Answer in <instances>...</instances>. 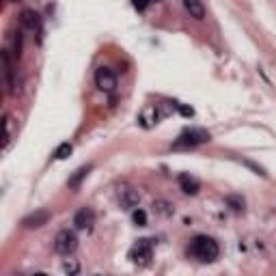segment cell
I'll list each match as a JSON object with an SVG mask.
<instances>
[{
    "instance_id": "1",
    "label": "cell",
    "mask_w": 276,
    "mask_h": 276,
    "mask_svg": "<svg viewBox=\"0 0 276 276\" xmlns=\"http://www.w3.org/2000/svg\"><path fill=\"white\" fill-rule=\"evenodd\" d=\"M188 253L192 255L194 259L209 264V261H216V257L220 255V248H218V242L214 238H209V235H196V238L190 242Z\"/></svg>"
},
{
    "instance_id": "2",
    "label": "cell",
    "mask_w": 276,
    "mask_h": 276,
    "mask_svg": "<svg viewBox=\"0 0 276 276\" xmlns=\"http://www.w3.org/2000/svg\"><path fill=\"white\" fill-rule=\"evenodd\" d=\"M212 134L203 128H190L186 132H181L179 138L173 142V149H192V147H199L203 142H209Z\"/></svg>"
},
{
    "instance_id": "3",
    "label": "cell",
    "mask_w": 276,
    "mask_h": 276,
    "mask_svg": "<svg viewBox=\"0 0 276 276\" xmlns=\"http://www.w3.org/2000/svg\"><path fill=\"white\" fill-rule=\"evenodd\" d=\"M78 248V238L74 231H69V229H63V231L56 233L54 238V251L58 255H71Z\"/></svg>"
},
{
    "instance_id": "4",
    "label": "cell",
    "mask_w": 276,
    "mask_h": 276,
    "mask_svg": "<svg viewBox=\"0 0 276 276\" xmlns=\"http://www.w3.org/2000/svg\"><path fill=\"white\" fill-rule=\"evenodd\" d=\"M151 255H153L151 240H138L132 246V251H130V259H132L136 266H149Z\"/></svg>"
},
{
    "instance_id": "5",
    "label": "cell",
    "mask_w": 276,
    "mask_h": 276,
    "mask_svg": "<svg viewBox=\"0 0 276 276\" xmlns=\"http://www.w3.org/2000/svg\"><path fill=\"white\" fill-rule=\"evenodd\" d=\"M95 87L104 93H113L117 89V74L110 67H97L95 69Z\"/></svg>"
},
{
    "instance_id": "6",
    "label": "cell",
    "mask_w": 276,
    "mask_h": 276,
    "mask_svg": "<svg viewBox=\"0 0 276 276\" xmlns=\"http://www.w3.org/2000/svg\"><path fill=\"white\" fill-rule=\"evenodd\" d=\"M74 225H76V229H80V231H89V229L95 225V212L91 207L78 209L74 216Z\"/></svg>"
},
{
    "instance_id": "7",
    "label": "cell",
    "mask_w": 276,
    "mask_h": 276,
    "mask_svg": "<svg viewBox=\"0 0 276 276\" xmlns=\"http://www.w3.org/2000/svg\"><path fill=\"white\" fill-rule=\"evenodd\" d=\"M48 220H50V214L45 212V209H39V212L26 216V218L22 220V225H24L26 229H37V227H43Z\"/></svg>"
},
{
    "instance_id": "8",
    "label": "cell",
    "mask_w": 276,
    "mask_h": 276,
    "mask_svg": "<svg viewBox=\"0 0 276 276\" xmlns=\"http://www.w3.org/2000/svg\"><path fill=\"white\" fill-rule=\"evenodd\" d=\"M19 24H22L26 30H30V32L41 28V19H39V15L35 11H22V15H19Z\"/></svg>"
},
{
    "instance_id": "9",
    "label": "cell",
    "mask_w": 276,
    "mask_h": 276,
    "mask_svg": "<svg viewBox=\"0 0 276 276\" xmlns=\"http://www.w3.org/2000/svg\"><path fill=\"white\" fill-rule=\"evenodd\" d=\"M179 188L186 194H196L201 190V183H199V179H196V177L183 173V175H179Z\"/></svg>"
},
{
    "instance_id": "10",
    "label": "cell",
    "mask_w": 276,
    "mask_h": 276,
    "mask_svg": "<svg viewBox=\"0 0 276 276\" xmlns=\"http://www.w3.org/2000/svg\"><path fill=\"white\" fill-rule=\"evenodd\" d=\"M183 6L190 13V17H194V19L205 17V6H203L201 0H183Z\"/></svg>"
},
{
    "instance_id": "11",
    "label": "cell",
    "mask_w": 276,
    "mask_h": 276,
    "mask_svg": "<svg viewBox=\"0 0 276 276\" xmlns=\"http://www.w3.org/2000/svg\"><path fill=\"white\" fill-rule=\"evenodd\" d=\"M2 65H4V80H6V87H9V93H15V82H13V65H11V58H9V52H2Z\"/></svg>"
},
{
    "instance_id": "12",
    "label": "cell",
    "mask_w": 276,
    "mask_h": 276,
    "mask_svg": "<svg viewBox=\"0 0 276 276\" xmlns=\"http://www.w3.org/2000/svg\"><path fill=\"white\" fill-rule=\"evenodd\" d=\"M89 170H91V166H82V168H78L76 173H74V177H69V188H78L80 186V181L84 179V177L89 175Z\"/></svg>"
},
{
    "instance_id": "13",
    "label": "cell",
    "mask_w": 276,
    "mask_h": 276,
    "mask_svg": "<svg viewBox=\"0 0 276 276\" xmlns=\"http://www.w3.org/2000/svg\"><path fill=\"white\" fill-rule=\"evenodd\" d=\"M71 151H74V147H71L69 142H61L56 147V151H54V157H56V160H65V157L71 155Z\"/></svg>"
},
{
    "instance_id": "14",
    "label": "cell",
    "mask_w": 276,
    "mask_h": 276,
    "mask_svg": "<svg viewBox=\"0 0 276 276\" xmlns=\"http://www.w3.org/2000/svg\"><path fill=\"white\" fill-rule=\"evenodd\" d=\"M11 138H13V119L6 115L4 117V149H9Z\"/></svg>"
},
{
    "instance_id": "15",
    "label": "cell",
    "mask_w": 276,
    "mask_h": 276,
    "mask_svg": "<svg viewBox=\"0 0 276 276\" xmlns=\"http://www.w3.org/2000/svg\"><path fill=\"white\" fill-rule=\"evenodd\" d=\"M63 272L69 274V276H74V274L80 272V264H78L76 259H67V261L63 264Z\"/></svg>"
},
{
    "instance_id": "16",
    "label": "cell",
    "mask_w": 276,
    "mask_h": 276,
    "mask_svg": "<svg viewBox=\"0 0 276 276\" xmlns=\"http://www.w3.org/2000/svg\"><path fill=\"white\" fill-rule=\"evenodd\" d=\"M138 203V194L134 192V190H126V196L121 199V205L123 207H134Z\"/></svg>"
},
{
    "instance_id": "17",
    "label": "cell",
    "mask_w": 276,
    "mask_h": 276,
    "mask_svg": "<svg viewBox=\"0 0 276 276\" xmlns=\"http://www.w3.org/2000/svg\"><path fill=\"white\" fill-rule=\"evenodd\" d=\"M153 207H155V212L162 214V216H170V214H173V207H170L168 203H164V201H155Z\"/></svg>"
},
{
    "instance_id": "18",
    "label": "cell",
    "mask_w": 276,
    "mask_h": 276,
    "mask_svg": "<svg viewBox=\"0 0 276 276\" xmlns=\"http://www.w3.org/2000/svg\"><path fill=\"white\" fill-rule=\"evenodd\" d=\"M132 220L136 222L138 227H144V225H147V214H144L142 209H134V214H132Z\"/></svg>"
},
{
    "instance_id": "19",
    "label": "cell",
    "mask_w": 276,
    "mask_h": 276,
    "mask_svg": "<svg viewBox=\"0 0 276 276\" xmlns=\"http://www.w3.org/2000/svg\"><path fill=\"white\" fill-rule=\"evenodd\" d=\"M227 203H229V205H231V207L235 209V212H240V209L244 207V201H242V199H238V196H227Z\"/></svg>"
},
{
    "instance_id": "20",
    "label": "cell",
    "mask_w": 276,
    "mask_h": 276,
    "mask_svg": "<svg viewBox=\"0 0 276 276\" xmlns=\"http://www.w3.org/2000/svg\"><path fill=\"white\" fill-rule=\"evenodd\" d=\"M149 2H151V0H132V4H134L136 11H144L149 6Z\"/></svg>"
},
{
    "instance_id": "21",
    "label": "cell",
    "mask_w": 276,
    "mask_h": 276,
    "mask_svg": "<svg viewBox=\"0 0 276 276\" xmlns=\"http://www.w3.org/2000/svg\"><path fill=\"white\" fill-rule=\"evenodd\" d=\"M151 2H160V0H151Z\"/></svg>"
}]
</instances>
